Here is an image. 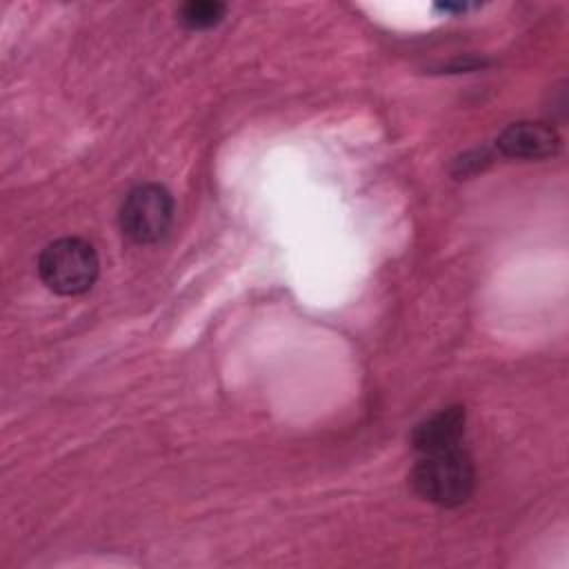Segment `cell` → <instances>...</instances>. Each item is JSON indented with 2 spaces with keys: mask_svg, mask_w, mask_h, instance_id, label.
Returning a JSON list of instances; mask_svg holds the SVG:
<instances>
[{
  "mask_svg": "<svg viewBox=\"0 0 569 569\" xmlns=\"http://www.w3.org/2000/svg\"><path fill=\"white\" fill-rule=\"evenodd\" d=\"M558 133L542 122H513L496 140V147L507 158L540 160L558 151Z\"/></svg>",
  "mask_w": 569,
  "mask_h": 569,
  "instance_id": "4",
  "label": "cell"
},
{
  "mask_svg": "<svg viewBox=\"0 0 569 569\" xmlns=\"http://www.w3.org/2000/svg\"><path fill=\"white\" fill-rule=\"evenodd\" d=\"M227 7L216 0H189L178 9V20L191 31H204L222 22Z\"/></svg>",
  "mask_w": 569,
  "mask_h": 569,
  "instance_id": "6",
  "label": "cell"
},
{
  "mask_svg": "<svg viewBox=\"0 0 569 569\" xmlns=\"http://www.w3.org/2000/svg\"><path fill=\"white\" fill-rule=\"evenodd\" d=\"M436 9L442 11V13H465V11L473 9V4H449V2H445V4H436Z\"/></svg>",
  "mask_w": 569,
  "mask_h": 569,
  "instance_id": "7",
  "label": "cell"
},
{
  "mask_svg": "<svg viewBox=\"0 0 569 569\" xmlns=\"http://www.w3.org/2000/svg\"><path fill=\"white\" fill-rule=\"evenodd\" d=\"M409 482L427 502L438 507H458L473 493V460L462 447L422 453L409 476Z\"/></svg>",
  "mask_w": 569,
  "mask_h": 569,
  "instance_id": "1",
  "label": "cell"
},
{
  "mask_svg": "<svg viewBox=\"0 0 569 569\" xmlns=\"http://www.w3.org/2000/svg\"><path fill=\"white\" fill-rule=\"evenodd\" d=\"M173 222V198L156 182L133 187L118 211L120 231L136 244H153L167 236Z\"/></svg>",
  "mask_w": 569,
  "mask_h": 569,
  "instance_id": "3",
  "label": "cell"
},
{
  "mask_svg": "<svg viewBox=\"0 0 569 569\" xmlns=\"http://www.w3.org/2000/svg\"><path fill=\"white\" fill-rule=\"evenodd\" d=\"M40 280L58 296H80L89 291L100 273V260L84 238H58L38 258Z\"/></svg>",
  "mask_w": 569,
  "mask_h": 569,
  "instance_id": "2",
  "label": "cell"
},
{
  "mask_svg": "<svg viewBox=\"0 0 569 569\" xmlns=\"http://www.w3.org/2000/svg\"><path fill=\"white\" fill-rule=\"evenodd\" d=\"M465 422H467V413L462 407H447V409L429 416L413 429L411 445L420 453L460 447V440L465 433Z\"/></svg>",
  "mask_w": 569,
  "mask_h": 569,
  "instance_id": "5",
  "label": "cell"
}]
</instances>
